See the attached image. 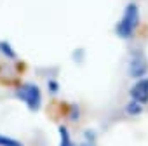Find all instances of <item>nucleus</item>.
<instances>
[{
	"label": "nucleus",
	"instance_id": "nucleus-1",
	"mask_svg": "<svg viewBox=\"0 0 148 146\" xmlns=\"http://www.w3.org/2000/svg\"><path fill=\"white\" fill-rule=\"evenodd\" d=\"M138 25H139V7L136 2H129L124 7L120 21L115 26V35L122 40H129L136 33Z\"/></svg>",
	"mask_w": 148,
	"mask_h": 146
},
{
	"label": "nucleus",
	"instance_id": "nucleus-2",
	"mask_svg": "<svg viewBox=\"0 0 148 146\" xmlns=\"http://www.w3.org/2000/svg\"><path fill=\"white\" fill-rule=\"evenodd\" d=\"M16 96L28 106L30 111H38L42 106V92L37 84H23L16 91Z\"/></svg>",
	"mask_w": 148,
	"mask_h": 146
},
{
	"label": "nucleus",
	"instance_id": "nucleus-3",
	"mask_svg": "<svg viewBox=\"0 0 148 146\" xmlns=\"http://www.w3.org/2000/svg\"><path fill=\"white\" fill-rule=\"evenodd\" d=\"M148 70V61L141 54H134L129 61V77L132 78H143Z\"/></svg>",
	"mask_w": 148,
	"mask_h": 146
},
{
	"label": "nucleus",
	"instance_id": "nucleus-4",
	"mask_svg": "<svg viewBox=\"0 0 148 146\" xmlns=\"http://www.w3.org/2000/svg\"><path fill=\"white\" fill-rule=\"evenodd\" d=\"M131 98L134 101H138L139 104H146L148 103V78H139L132 89H131Z\"/></svg>",
	"mask_w": 148,
	"mask_h": 146
},
{
	"label": "nucleus",
	"instance_id": "nucleus-5",
	"mask_svg": "<svg viewBox=\"0 0 148 146\" xmlns=\"http://www.w3.org/2000/svg\"><path fill=\"white\" fill-rule=\"evenodd\" d=\"M125 113L127 115H131V117H138V115H141L143 113V104H139L138 101H129L127 104H125Z\"/></svg>",
	"mask_w": 148,
	"mask_h": 146
},
{
	"label": "nucleus",
	"instance_id": "nucleus-6",
	"mask_svg": "<svg viewBox=\"0 0 148 146\" xmlns=\"http://www.w3.org/2000/svg\"><path fill=\"white\" fill-rule=\"evenodd\" d=\"M58 132H59V137H61V143H59V146H75V144H73V141H71L70 130H68L64 125H61V127L58 129Z\"/></svg>",
	"mask_w": 148,
	"mask_h": 146
},
{
	"label": "nucleus",
	"instance_id": "nucleus-7",
	"mask_svg": "<svg viewBox=\"0 0 148 146\" xmlns=\"http://www.w3.org/2000/svg\"><path fill=\"white\" fill-rule=\"evenodd\" d=\"M0 52H2L5 57H9V59H16V52H14V49H12L11 44L5 42V40L0 42Z\"/></svg>",
	"mask_w": 148,
	"mask_h": 146
},
{
	"label": "nucleus",
	"instance_id": "nucleus-8",
	"mask_svg": "<svg viewBox=\"0 0 148 146\" xmlns=\"http://www.w3.org/2000/svg\"><path fill=\"white\" fill-rule=\"evenodd\" d=\"M0 146H25V144L21 141L14 139V137H9V136L0 134Z\"/></svg>",
	"mask_w": 148,
	"mask_h": 146
},
{
	"label": "nucleus",
	"instance_id": "nucleus-9",
	"mask_svg": "<svg viewBox=\"0 0 148 146\" xmlns=\"http://www.w3.org/2000/svg\"><path fill=\"white\" fill-rule=\"evenodd\" d=\"M47 89H49V92L51 94H58L59 92V84H58V80H47Z\"/></svg>",
	"mask_w": 148,
	"mask_h": 146
},
{
	"label": "nucleus",
	"instance_id": "nucleus-10",
	"mask_svg": "<svg viewBox=\"0 0 148 146\" xmlns=\"http://www.w3.org/2000/svg\"><path fill=\"white\" fill-rule=\"evenodd\" d=\"M80 146H96V143H92V141H84Z\"/></svg>",
	"mask_w": 148,
	"mask_h": 146
}]
</instances>
